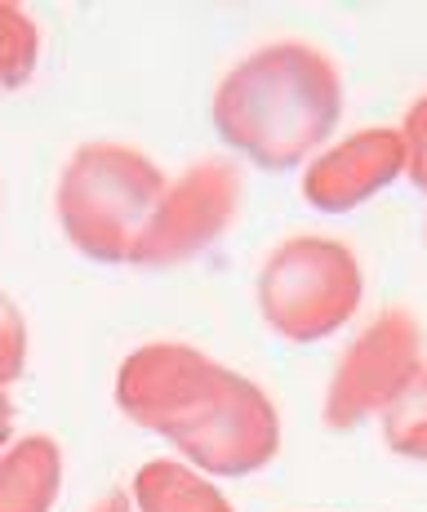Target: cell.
I'll use <instances>...</instances> for the list:
<instances>
[{
	"instance_id": "cell-1",
	"label": "cell",
	"mask_w": 427,
	"mask_h": 512,
	"mask_svg": "<svg viewBox=\"0 0 427 512\" xmlns=\"http://www.w3.org/2000/svg\"><path fill=\"white\" fill-rule=\"evenodd\" d=\"M121 406L218 472L258 468L276 450V415L263 392L192 348L134 352L121 370Z\"/></svg>"
},
{
	"instance_id": "cell-2",
	"label": "cell",
	"mask_w": 427,
	"mask_h": 512,
	"mask_svg": "<svg viewBox=\"0 0 427 512\" xmlns=\"http://www.w3.org/2000/svg\"><path fill=\"white\" fill-rule=\"evenodd\" d=\"M339 72L330 54L303 41H276L245 54L214 94L223 139L263 170L299 165L339 121Z\"/></svg>"
},
{
	"instance_id": "cell-3",
	"label": "cell",
	"mask_w": 427,
	"mask_h": 512,
	"mask_svg": "<svg viewBox=\"0 0 427 512\" xmlns=\"http://www.w3.org/2000/svg\"><path fill=\"white\" fill-rule=\"evenodd\" d=\"M161 201V170L129 147H81L58 183V219L67 241L112 263H134Z\"/></svg>"
},
{
	"instance_id": "cell-4",
	"label": "cell",
	"mask_w": 427,
	"mask_h": 512,
	"mask_svg": "<svg viewBox=\"0 0 427 512\" xmlns=\"http://www.w3.org/2000/svg\"><path fill=\"white\" fill-rule=\"evenodd\" d=\"M258 303L276 334L294 343L339 330L361 303V263L339 241L299 236L267 259L258 281Z\"/></svg>"
},
{
	"instance_id": "cell-5",
	"label": "cell",
	"mask_w": 427,
	"mask_h": 512,
	"mask_svg": "<svg viewBox=\"0 0 427 512\" xmlns=\"http://www.w3.org/2000/svg\"><path fill=\"white\" fill-rule=\"evenodd\" d=\"M419 379V321L410 312H387L361 334L352 352L343 357L330 388V423H347L387 410L410 383Z\"/></svg>"
},
{
	"instance_id": "cell-6",
	"label": "cell",
	"mask_w": 427,
	"mask_h": 512,
	"mask_svg": "<svg viewBox=\"0 0 427 512\" xmlns=\"http://www.w3.org/2000/svg\"><path fill=\"white\" fill-rule=\"evenodd\" d=\"M232 205H236V174L205 161L201 170L187 174L183 187L165 192V201H161V210H156L143 245H138L134 263H170V259H183V254L201 250L205 241H214V236L227 228Z\"/></svg>"
},
{
	"instance_id": "cell-7",
	"label": "cell",
	"mask_w": 427,
	"mask_h": 512,
	"mask_svg": "<svg viewBox=\"0 0 427 512\" xmlns=\"http://www.w3.org/2000/svg\"><path fill=\"white\" fill-rule=\"evenodd\" d=\"M401 165H405L401 134L365 130L356 139L339 143L334 152H325L307 170L303 192L316 210H347V205H361L370 192H379L383 183H392Z\"/></svg>"
},
{
	"instance_id": "cell-8",
	"label": "cell",
	"mask_w": 427,
	"mask_h": 512,
	"mask_svg": "<svg viewBox=\"0 0 427 512\" xmlns=\"http://www.w3.org/2000/svg\"><path fill=\"white\" fill-rule=\"evenodd\" d=\"M54 450L58 446L49 437H27L23 446H18V455L0 468V512H14L18 499H23V512H41L45 508V499L54 495V490H32V477L58 468Z\"/></svg>"
},
{
	"instance_id": "cell-9",
	"label": "cell",
	"mask_w": 427,
	"mask_h": 512,
	"mask_svg": "<svg viewBox=\"0 0 427 512\" xmlns=\"http://www.w3.org/2000/svg\"><path fill=\"white\" fill-rule=\"evenodd\" d=\"M36 63V27L18 9L0 5V85H14Z\"/></svg>"
},
{
	"instance_id": "cell-10",
	"label": "cell",
	"mask_w": 427,
	"mask_h": 512,
	"mask_svg": "<svg viewBox=\"0 0 427 512\" xmlns=\"http://www.w3.org/2000/svg\"><path fill=\"white\" fill-rule=\"evenodd\" d=\"M23 348H27V330L23 317L14 312V303L0 294V388L23 370Z\"/></svg>"
},
{
	"instance_id": "cell-11",
	"label": "cell",
	"mask_w": 427,
	"mask_h": 512,
	"mask_svg": "<svg viewBox=\"0 0 427 512\" xmlns=\"http://www.w3.org/2000/svg\"><path fill=\"white\" fill-rule=\"evenodd\" d=\"M401 143H405V165H410L414 183L427 192V94L410 107V121H405Z\"/></svg>"
},
{
	"instance_id": "cell-12",
	"label": "cell",
	"mask_w": 427,
	"mask_h": 512,
	"mask_svg": "<svg viewBox=\"0 0 427 512\" xmlns=\"http://www.w3.org/2000/svg\"><path fill=\"white\" fill-rule=\"evenodd\" d=\"M5 432H9V406L0 401V446H5Z\"/></svg>"
}]
</instances>
